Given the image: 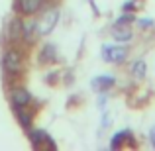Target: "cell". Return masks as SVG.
Instances as JSON below:
<instances>
[{
	"label": "cell",
	"instance_id": "cell-1",
	"mask_svg": "<svg viewBox=\"0 0 155 151\" xmlns=\"http://www.w3.org/2000/svg\"><path fill=\"white\" fill-rule=\"evenodd\" d=\"M2 67H4V71H6L8 75H18L20 69H22V55H20L18 51H14V49L6 51L4 57H2Z\"/></svg>",
	"mask_w": 155,
	"mask_h": 151
},
{
	"label": "cell",
	"instance_id": "cell-2",
	"mask_svg": "<svg viewBox=\"0 0 155 151\" xmlns=\"http://www.w3.org/2000/svg\"><path fill=\"white\" fill-rule=\"evenodd\" d=\"M57 20H59V12H57L55 8H53V10H49V12H45V14H43V18H41V22L38 24L39 35H47V34H49L53 28H55Z\"/></svg>",
	"mask_w": 155,
	"mask_h": 151
},
{
	"label": "cell",
	"instance_id": "cell-3",
	"mask_svg": "<svg viewBox=\"0 0 155 151\" xmlns=\"http://www.w3.org/2000/svg\"><path fill=\"white\" fill-rule=\"evenodd\" d=\"M102 55L108 63H122L126 59V55H128V51H126V47H110L108 45L102 49Z\"/></svg>",
	"mask_w": 155,
	"mask_h": 151
},
{
	"label": "cell",
	"instance_id": "cell-4",
	"mask_svg": "<svg viewBox=\"0 0 155 151\" xmlns=\"http://www.w3.org/2000/svg\"><path fill=\"white\" fill-rule=\"evenodd\" d=\"M10 100H12V104H14L16 108H24V106L30 104L31 94L26 90V88H14L12 94H10Z\"/></svg>",
	"mask_w": 155,
	"mask_h": 151
},
{
	"label": "cell",
	"instance_id": "cell-5",
	"mask_svg": "<svg viewBox=\"0 0 155 151\" xmlns=\"http://www.w3.org/2000/svg\"><path fill=\"white\" fill-rule=\"evenodd\" d=\"M41 8V0H20V10L24 14H35Z\"/></svg>",
	"mask_w": 155,
	"mask_h": 151
},
{
	"label": "cell",
	"instance_id": "cell-6",
	"mask_svg": "<svg viewBox=\"0 0 155 151\" xmlns=\"http://www.w3.org/2000/svg\"><path fill=\"white\" fill-rule=\"evenodd\" d=\"M114 39H118V41H128L130 38H132V31H130L128 26H116L112 31Z\"/></svg>",
	"mask_w": 155,
	"mask_h": 151
},
{
	"label": "cell",
	"instance_id": "cell-7",
	"mask_svg": "<svg viewBox=\"0 0 155 151\" xmlns=\"http://www.w3.org/2000/svg\"><path fill=\"white\" fill-rule=\"evenodd\" d=\"M114 84V77H96L94 80H92V87L96 88V90H106V88H110Z\"/></svg>",
	"mask_w": 155,
	"mask_h": 151
},
{
	"label": "cell",
	"instance_id": "cell-8",
	"mask_svg": "<svg viewBox=\"0 0 155 151\" xmlns=\"http://www.w3.org/2000/svg\"><path fill=\"white\" fill-rule=\"evenodd\" d=\"M30 140H31V143H34L35 147H39V145H41V143H51L49 136H47L45 132H31Z\"/></svg>",
	"mask_w": 155,
	"mask_h": 151
},
{
	"label": "cell",
	"instance_id": "cell-9",
	"mask_svg": "<svg viewBox=\"0 0 155 151\" xmlns=\"http://www.w3.org/2000/svg\"><path fill=\"white\" fill-rule=\"evenodd\" d=\"M126 137H130V132H118L116 136H114V140H112V143H110V147H112V149L120 147V145H122V141H124Z\"/></svg>",
	"mask_w": 155,
	"mask_h": 151
},
{
	"label": "cell",
	"instance_id": "cell-10",
	"mask_svg": "<svg viewBox=\"0 0 155 151\" xmlns=\"http://www.w3.org/2000/svg\"><path fill=\"white\" fill-rule=\"evenodd\" d=\"M16 116H18L20 124H22L24 128H30V114L28 112H24L22 108H16Z\"/></svg>",
	"mask_w": 155,
	"mask_h": 151
},
{
	"label": "cell",
	"instance_id": "cell-11",
	"mask_svg": "<svg viewBox=\"0 0 155 151\" xmlns=\"http://www.w3.org/2000/svg\"><path fill=\"white\" fill-rule=\"evenodd\" d=\"M132 71H134V75L143 77L145 75V63H143V61H136V63L132 65Z\"/></svg>",
	"mask_w": 155,
	"mask_h": 151
},
{
	"label": "cell",
	"instance_id": "cell-12",
	"mask_svg": "<svg viewBox=\"0 0 155 151\" xmlns=\"http://www.w3.org/2000/svg\"><path fill=\"white\" fill-rule=\"evenodd\" d=\"M35 30H38V24L35 22L26 24V26H24V35H26V39H31V31H35Z\"/></svg>",
	"mask_w": 155,
	"mask_h": 151
},
{
	"label": "cell",
	"instance_id": "cell-13",
	"mask_svg": "<svg viewBox=\"0 0 155 151\" xmlns=\"http://www.w3.org/2000/svg\"><path fill=\"white\" fill-rule=\"evenodd\" d=\"M149 140H151V143L155 145V126L151 128V132H149Z\"/></svg>",
	"mask_w": 155,
	"mask_h": 151
},
{
	"label": "cell",
	"instance_id": "cell-14",
	"mask_svg": "<svg viewBox=\"0 0 155 151\" xmlns=\"http://www.w3.org/2000/svg\"><path fill=\"white\" fill-rule=\"evenodd\" d=\"M140 24H141V28H147V26H149V24H151V22H149V20H141Z\"/></svg>",
	"mask_w": 155,
	"mask_h": 151
}]
</instances>
